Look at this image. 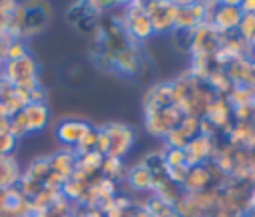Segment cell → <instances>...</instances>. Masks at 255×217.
Here are the masks:
<instances>
[{
	"label": "cell",
	"instance_id": "7a4b0ae2",
	"mask_svg": "<svg viewBox=\"0 0 255 217\" xmlns=\"http://www.w3.org/2000/svg\"><path fill=\"white\" fill-rule=\"evenodd\" d=\"M227 181V177L213 165V163H203V165H193L187 169V175L181 183L183 193H197L203 189L211 187H221Z\"/></svg>",
	"mask_w": 255,
	"mask_h": 217
},
{
	"label": "cell",
	"instance_id": "b9f144b4",
	"mask_svg": "<svg viewBox=\"0 0 255 217\" xmlns=\"http://www.w3.org/2000/svg\"><path fill=\"white\" fill-rule=\"evenodd\" d=\"M128 217H151V215H149V211L145 209L143 201H139V203H135V205L131 207V211L128 213Z\"/></svg>",
	"mask_w": 255,
	"mask_h": 217
},
{
	"label": "cell",
	"instance_id": "277c9868",
	"mask_svg": "<svg viewBox=\"0 0 255 217\" xmlns=\"http://www.w3.org/2000/svg\"><path fill=\"white\" fill-rule=\"evenodd\" d=\"M183 113L175 108V106H169V108H163L159 111H151V113H143V125H145V131L155 137V139H163L173 127L179 125Z\"/></svg>",
	"mask_w": 255,
	"mask_h": 217
},
{
	"label": "cell",
	"instance_id": "f5cc1de1",
	"mask_svg": "<svg viewBox=\"0 0 255 217\" xmlns=\"http://www.w3.org/2000/svg\"><path fill=\"white\" fill-rule=\"evenodd\" d=\"M207 217H211V215H207Z\"/></svg>",
	"mask_w": 255,
	"mask_h": 217
},
{
	"label": "cell",
	"instance_id": "d6986e66",
	"mask_svg": "<svg viewBox=\"0 0 255 217\" xmlns=\"http://www.w3.org/2000/svg\"><path fill=\"white\" fill-rule=\"evenodd\" d=\"M48 159H50L52 173H56L64 181L74 175V171H76V159H78V155L74 153V149H62V151H58L54 155H48Z\"/></svg>",
	"mask_w": 255,
	"mask_h": 217
},
{
	"label": "cell",
	"instance_id": "f546056e",
	"mask_svg": "<svg viewBox=\"0 0 255 217\" xmlns=\"http://www.w3.org/2000/svg\"><path fill=\"white\" fill-rule=\"evenodd\" d=\"M199 24L189 8V2H177V14H175V28L179 30H195Z\"/></svg>",
	"mask_w": 255,
	"mask_h": 217
},
{
	"label": "cell",
	"instance_id": "836d02e7",
	"mask_svg": "<svg viewBox=\"0 0 255 217\" xmlns=\"http://www.w3.org/2000/svg\"><path fill=\"white\" fill-rule=\"evenodd\" d=\"M96 139H98V127H92L90 133L74 147V153L82 155V153H88V151H96Z\"/></svg>",
	"mask_w": 255,
	"mask_h": 217
},
{
	"label": "cell",
	"instance_id": "9c48e42d",
	"mask_svg": "<svg viewBox=\"0 0 255 217\" xmlns=\"http://www.w3.org/2000/svg\"><path fill=\"white\" fill-rule=\"evenodd\" d=\"M241 8H239V2H219L215 12H213V18H211V26L221 34V36H227V34H235L237 28H239V22H241Z\"/></svg>",
	"mask_w": 255,
	"mask_h": 217
},
{
	"label": "cell",
	"instance_id": "e575fe53",
	"mask_svg": "<svg viewBox=\"0 0 255 217\" xmlns=\"http://www.w3.org/2000/svg\"><path fill=\"white\" fill-rule=\"evenodd\" d=\"M163 163H165V167L185 165V153H183V149H169V147L163 145Z\"/></svg>",
	"mask_w": 255,
	"mask_h": 217
},
{
	"label": "cell",
	"instance_id": "8d00e7d4",
	"mask_svg": "<svg viewBox=\"0 0 255 217\" xmlns=\"http://www.w3.org/2000/svg\"><path fill=\"white\" fill-rule=\"evenodd\" d=\"M28 54V48H26V42L24 40H12V44L8 46V52H6V62H12V60H20Z\"/></svg>",
	"mask_w": 255,
	"mask_h": 217
},
{
	"label": "cell",
	"instance_id": "52a82bcc",
	"mask_svg": "<svg viewBox=\"0 0 255 217\" xmlns=\"http://www.w3.org/2000/svg\"><path fill=\"white\" fill-rule=\"evenodd\" d=\"M2 78L8 80L12 86H20V84H26V82H32V80H40L38 78V62H36V58L26 54L20 60L4 62Z\"/></svg>",
	"mask_w": 255,
	"mask_h": 217
},
{
	"label": "cell",
	"instance_id": "8992f818",
	"mask_svg": "<svg viewBox=\"0 0 255 217\" xmlns=\"http://www.w3.org/2000/svg\"><path fill=\"white\" fill-rule=\"evenodd\" d=\"M102 127H104V131H106V135L110 139L108 155L124 159L131 151V147L135 143V131L126 123H108V125H102Z\"/></svg>",
	"mask_w": 255,
	"mask_h": 217
},
{
	"label": "cell",
	"instance_id": "83f0119b",
	"mask_svg": "<svg viewBox=\"0 0 255 217\" xmlns=\"http://www.w3.org/2000/svg\"><path fill=\"white\" fill-rule=\"evenodd\" d=\"M143 205H145V209L149 211L151 217H179L173 205H167V203L159 201V199L153 197L151 193L143 199Z\"/></svg>",
	"mask_w": 255,
	"mask_h": 217
},
{
	"label": "cell",
	"instance_id": "6da1fadb",
	"mask_svg": "<svg viewBox=\"0 0 255 217\" xmlns=\"http://www.w3.org/2000/svg\"><path fill=\"white\" fill-rule=\"evenodd\" d=\"M124 10V20H122V26H124V32L126 36L135 42V44H141L145 40H149L153 34V28H151V22L145 14V2L137 0V2H126L122 6Z\"/></svg>",
	"mask_w": 255,
	"mask_h": 217
},
{
	"label": "cell",
	"instance_id": "9a60e30c",
	"mask_svg": "<svg viewBox=\"0 0 255 217\" xmlns=\"http://www.w3.org/2000/svg\"><path fill=\"white\" fill-rule=\"evenodd\" d=\"M219 133H223L231 123H233V109L227 102V98H213V102L207 106L205 115H203Z\"/></svg>",
	"mask_w": 255,
	"mask_h": 217
},
{
	"label": "cell",
	"instance_id": "c3c4849f",
	"mask_svg": "<svg viewBox=\"0 0 255 217\" xmlns=\"http://www.w3.org/2000/svg\"><path fill=\"white\" fill-rule=\"evenodd\" d=\"M237 217H255V211H243V213H239Z\"/></svg>",
	"mask_w": 255,
	"mask_h": 217
},
{
	"label": "cell",
	"instance_id": "8fae6325",
	"mask_svg": "<svg viewBox=\"0 0 255 217\" xmlns=\"http://www.w3.org/2000/svg\"><path fill=\"white\" fill-rule=\"evenodd\" d=\"M112 62H114V72H118L122 76H135V74H139L145 60L141 56L139 44H129L124 50L112 54Z\"/></svg>",
	"mask_w": 255,
	"mask_h": 217
},
{
	"label": "cell",
	"instance_id": "d4e9b609",
	"mask_svg": "<svg viewBox=\"0 0 255 217\" xmlns=\"http://www.w3.org/2000/svg\"><path fill=\"white\" fill-rule=\"evenodd\" d=\"M50 171H52V169H50V159H48V155H46V157H36V159H32L30 165L26 167V171H24L22 175L44 185V181H46V177L50 175Z\"/></svg>",
	"mask_w": 255,
	"mask_h": 217
},
{
	"label": "cell",
	"instance_id": "816d5d0a",
	"mask_svg": "<svg viewBox=\"0 0 255 217\" xmlns=\"http://www.w3.org/2000/svg\"><path fill=\"white\" fill-rule=\"evenodd\" d=\"M251 123H253V125H255V113H253V117H251Z\"/></svg>",
	"mask_w": 255,
	"mask_h": 217
},
{
	"label": "cell",
	"instance_id": "ffe728a7",
	"mask_svg": "<svg viewBox=\"0 0 255 217\" xmlns=\"http://www.w3.org/2000/svg\"><path fill=\"white\" fill-rule=\"evenodd\" d=\"M20 177H22V169H20V163L16 161V157L14 155L0 157V191L16 187Z\"/></svg>",
	"mask_w": 255,
	"mask_h": 217
},
{
	"label": "cell",
	"instance_id": "4fadbf2b",
	"mask_svg": "<svg viewBox=\"0 0 255 217\" xmlns=\"http://www.w3.org/2000/svg\"><path fill=\"white\" fill-rule=\"evenodd\" d=\"M225 143L237 149H255V125L251 121H233L225 131H223Z\"/></svg>",
	"mask_w": 255,
	"mask_h": 217
},
{
	"label": "cell",
	"instance_id": "7c38bea8",
	"mask_svg": "<svg viewBox=\"0 0 255 217\" xmlns=\"http://www.w3.org/2000/svg\"><path fill=\"white\" fill-rule=\"evenodd\" d=\"M92 127L94 125H90L84 119H64L56 127V137L66 149H74L90 133Z\"/></svg>",
	"mask_w": 255,
	"mask_h": 217
},
{
	"label": "cell",
	"instance_id": "74e56055",
	"mask_svg": "<svg viewBox=\"0 0 255 217\" xmlns=\"http://www.w3.org/2000/svg\"><path fill=\"white\" fill-rule=\"evenodd\" d=\"M187 165H177V167H165V177L171 181V183H175V185H179L181 187V183H183V179H185V175H187Z\"/></svg>",
	"mask_w": 255,
	"mask_h": 217
},
{
	"label": "cell",
	"instance_id": "bcb514c9",
	"mask_svg": "<svg viewBox=\"0 0 255 217\" xmlns=\"http://www.w3.org/2000/svg\"><path fill=\"white\" fill-rule=\"evenodd\" d=\"M2 133H10V117L0 115V135Z\"/></svg>",
	"mask_w": 255,
	"mask_h": 217
},
{
	"label": "cell",
	"instance_id": "5b68a950",
	"mask_svg": "<svg viewBox=\"0 0 255 217\" xmlns=\"http://www.w3.org/2000/svg\"><path fill=\"white\" fill-rule=\"evenodd\" d=\"M26 16H24V26L20 32V40H28L40 32H44V28L50 22L52 16V6L48 2H22Z\"/></svg>",
	"mask_w": 255,
	"mask_h": 217
},
{
	"label": "cell",
	"instance_id": "7402d4cb",
	"mask_svg": "<svg viewBox=\"0 0 255 217\" xmlns=\"http://www.w3.org/2000/svg\"><path fill=\"white\" fill-rule=\"evenodd\" d=\"M215 62H213V56H201V54H191V62H189V76L195 78L197 82L205 84V80L209 78V74L215 70Z\"/></svg>",
	"mask_w": 255,
	"mask_h": 217
},
{
	"label": "cell",
	"instance_id": "4316f807",
	"mask_svg": "<svg viewBox=\"0 0 255 217\" xmlns=\"http://www.w3.org/2000/svg\"><path fill=\"white\" fill-rule=\"evenodd\" d=\"M100 175L108 177V179H114V181H120L126 177V165H124V159L120 157H104V163H102V169H100Z\"/></svg>",
	"mask_w": 255,
	"mask_h": 217
},
{
	"label": "cell",
	"instance_id": "3957f363",
	"mask_svg": "<svg viewBox=\"0 0 255 217\" xmlns=\"http://www.w3.org/2000/svg\"><path fill=\"white\" fill-rule=\"evenodd\" d=\"M145 14L151 22L153 34H169L175 28L177 2L171 0H151L145 2Z\"/></svg>",
	"mask_w": 255,
	"mask_h": 217
},
{
	"label": "cell",
	"instance_id": "681fc988",
	"mask_svg": "<svg viewBox=\"0 0 255 217\" xmlns=\"http://www.w3.org/2000/svg\"><path fill=\"white\" fill-rule=\"evenodd\" d=\"M251 50H253V58H255V40L251 42Z\"/></svg>",
	"mask_w": 255,
	"mask_h": 217
},
{
	"label": "cell",
	"instance_id": "f1b7e54d",
	"mask_svg": "<svg viewBox=\"0 0 255 217\" xmlns=\"http://www.w3.org/2000/svg\"><path fill=\"white\" fill-rule=\"evenodd\" d=\"M253 94H255V92H253L251 88L239 84V86H233V88H231V92H229V96H227V102H229L231 109L243 108V106H251Z\"/></svg>",
	"mask_w": 255,
	"mask_h": 217
},
{
	"label": "cell",
	"instance_id": "f35d334b",
	"mask_svg": "<svg viewBox=\"0 0 255 217\" xmlns=\"http://www.w3.org/2000/svg\"><path fill=\"white\" fill-rule=\"evenodd\" d=\"M18 145V139L10 133H2L0 135V157H6V155H12L14 149Z\"/></svg>",
	"mask_w": 255,
	"mask_h": 217
},
{
	"label": "cell",
	"instance_id": "e0dca14e",
	"mask_svg": "<svg viewBox=\"0 0 255 217\" xmlns=\"http://www.w3.org/2000/svg\"><path fill=\"white\" fill-rule=\"evenodd\" d=\"M20 117L26 125V131L28 133H36V131H42L48 121H50V109L46 104H28L22 111H20Z\"/></svg>",
	"mask_w": 255,
	"mask_h": 217
},
{
	"label": "cell",
	"instance_id": "f6af8a7d",
	"mask_svg": "<svg viewBox=\"0 0 255 217\" xmlns=\"http://www.w3.org/2000/svg\"><path fill=\"white\" fill-rule=\"evenodd\" d=\"M239 8L243 14H255V0H247V2H239Z\"/></svg>",
	"mask_w": 255,
	"mask_h": 217
},
{
	"label": "cell",
	"instance_id": "d590c367",
	"mask_svg": "<svg viewBox=\"0 0 255 217\" xmlns=\"http://www.w3.org/2000/svg\"><path fill=\"white\" fill-rule=\"evenodd\" d=\"M177 127L191 139V137L199 135V117H195V115H183Z\"/></svg>",
	"mask_w": 255,
	"mask_h": 217
},
{
	"label": "cell",
	"instance_id": "ee69618b",
	"mask_svg": "<svg viewBox=\"0 0 255 217\" xmlns=\"http://www.w3.org/2000/svg\"><path fill=\"white\" fill-rule=\"evenodd\" d=\"M245 211H255V185H251V187H249V195H247Z\"/></svg>",
	"mask_w": 255,
	"mask_h": 217
},
{
	"label": "cell",
	"instance_id": "60d3db41",
	"mask_svg": "<svg viewBox=\"0 0 255 217\" xmlns=\"http://www.w3.org/2000/svg\"><path fill=\"white\" fill-rule=\"evenodd\" d=\"M199 135H205V137H213V139H217V135H219V131L205 119V117H199Z\"/></svg>",
	"mask_w": 255,
	"mask_h": 217
},
{
	"label": "cell",
	"instance_id": "cb8c5ba5",
	"mask_svg": "<svg viewBox=\"0 0 255 217\" xmlns=\"http://www.w3.org/2000/svg\"><path fill=\"white\" fill-rule=\"evenodd\" d=\"M88 185H90V181H82V179L70 177V179L64 181L60 193H62V197L66 201H70L74 205H80L82 199H84V195H86V191H88Z\"/></svg>",
	"mask_w": 255,
	"mask_h": 217
},
{
	"label": "cell",
	"instance_id": "5bb4252c",
	"mask_svg": "<svg viewBox=\"0 0 255 217\" xmlns=\"http://www.w3.org/2000/svg\"><path fill=\"white\" fill-rule=\"evenodd\" d=\"M169 106H175V100H173V88H171V82H159V84H153L145 96H143V113H151V111H159L163 108H169Z\"/></svg>",
	"mask_w": 255,
	"mask_h": 217
},
{
	"label": "cell",
	"instance_id": "30bf717a",
	"mask_svg": "<svg viewBox=\"0 0 255 217\" xmlns=\"http://www.w3.org/2000/svg\"><path fill=\"white\" fill-rule=\"evenodd\" d=\"M223 36L211 26V24H199L193 30V40H191V54H201V56H215L217 50L221 48ZM189 54V56H191Z\"/></svg>",
	"mask_w": 255,
	"mask_h": 217
},
{
	"label": "cell",
	"instance_id": "d6a6232c",
	"mask_svg": "<svg viewBox=\"0 0 255 217\" xmlns=\"http://www.w3.org/2000/svg\"><path fill=\"white\" fill-rule=\"evenodd\" d=\"M163 145L165 147H169V149H183L185 145H187V141H189V137L179 129V127H173L163 139Z\"/></svg>",
	"mask_w": 255,
	"mask_h": 217
},
{
	"label": "cell",
	"instance_id": "ac0fdd59",
	"mask_svg": "<svg viewBox=\"0 0 255 217\" xmlns=\"http://www.w3.org/2000/svg\"><path fill=\"white\" fill-rule=\"evenodd\" d=\"M102 163H104V155H102V153H98V151L82 153V155H78V159H76V171H74L72 177L82 179V181H92L94 177L100 175Z\"/></svg>",
	"mask_w": 255,
	"mask_h": 217
},
{
	"label": "cell",
	"instance_id": "ba28073f",
	"mask_svg": "<svg viewBox=\"0 0 255 217\" xmlns=\"http://www.w3.org/2000/svg\"><path fill=\"white\" fill-rule=\"evenodd\" d=\"M219 141L213 137H205V135H195L187 141V145L183 147L185 153V165L193 167V165H203L209 163L217 151Z\"/></svg>",
	"mask_w": 255,
	"mask_h": 217
},
{
	"label": "cell",
	"instance_id": "ab89813d",
	"mask_svg": "<svg viewBox=\"0 0 255 217\" xmlns=\"http://www.w3.org/2000/svg\"><path fill=\"white\" fill-rule=\"evenodd\" d=\"M96 151L98 153H102L104 157L108 155V151H110V139H108V135H106V131H104V127H98V139H96Z\"/></svg>",
	"mask_w": 255,
	"mask_h": 217
},
{
	"label": "cell",
	"instance_id": "7dc6e473",
	"mask_svg": "<svg viewBox=\"0 0 255 217\" xmlns=\"http://www.w3.org/2000/svg\"><path fill=\"white\" fill-rule=\"evenodd\" d=\"M4 34H8V18L0 16V36H4Z\"/></svg>",
	"mask_w": 255,
	"mask_h": 217
},
{
	"label": "cell",
	"instance_id": "2e32d148",
	"mask_svg": "<svg viewBox=\"0 0 255 217\" xmlns=\"http://www.w3.org/2000/svg\"><path fill=\"white\" fill-rule=\"evenodd\" d=\"M126 183L133 193H151L155 185V175L151 173L149 167H145L141 161L135 163L133 167L126 169Z\"/></svg>",
	"mask_w": 255,
	"mask_h": 217
},
{
	"label": "cell",
	"instance_id": "44dd1931",
	"mask_svg": "<svg viewBox=\"0 0 255 217\" xmlns=\"http://www.w3.org/2000/svg\"><path fill=\"white\" fill-rule=\"evenodd\" d=\"M151 195H153V197H157L159 201H163V203H167V205H173V207H175V203L179 201V197L183 195V191H181V187H179V185L171 183L165 175H161V177H155V185H153Z\"/></svg>",
	"mask_w": 255,
	"mask_h": 217
},
{
	"label": "cell",
	"instance_id": "f907efd6",
	"mask_svg": "<svg viewBox=\"0 0 255 217\" xmlns=\"http://www.w3.org/2000/svg\"><path fill=\"white\" fill-rule=\"evenodd\" d=\"M251 108L255 109V94H253V100H251Z\"/></svg>",
	"mask_w": 255,
	"mask_h": 217
},
{
	"label": "cell",
	"instance_id": "4dcf8cb0",
	"mask_svg": "<svg viewBox=\"0 0 255 217\" xmlns=\"http://www.w3.org/2000/svg\"><path fill=\"white\" fill-rule=\"evenodd\" d=\"M169 38H171V44H173L175 52H179V54H191L193 30H179V28H173V30L169 32Z\"/></svg>",
	"mask_w": 255,
	"mask_h": 217
},
{
	"label": "cell",
	"instance_id": "484cf974",
	"mask_svg": "<svg viewBox=\"0 0 255 217\" xmlns=\"http://www.w3.org/2000/svg\"><path fill=\"white\" fill-rule=\"evenodd\" d=\"M249 62H251V58H237V60H233V62L227 64L225 72H227L229 80L233 82V86H239V84L245 86V78H247V70H249Z\"/></svg>",
	"mask_w": 255,
	"mask_h": 217
},
{
	"label": "cell",
	"instance_id": "1f68e13d",
	"mask_svg": "<svg viewBox=\"0 0 255 217\" xmlns=\"http://www.w3.org/2000/svg\"><path fill=\"white\" fill-rule=\"evenodd\" d=\"M237 36L243 38L245 42H253L255 40V14H243L239 28H237Z\"/></svg>",
	"mask_w": 255,
	"mask_h": 217
},
{
	"label": "cell",
	"instance_id": "7bdbcfd3",
	"mask_svg": "<svg viewBox=\"0 0 255 217\" xmlns=\"http://www.w3.org/2000/svg\"><path fill=\"white\" fill-rule=\"evenodd\" d=\"M245 86L251 88L255 92V58H251L249 62V70H247V78H245Z\"/></svg>",
	"mask_w": 255,
	"mask_h": 217
},
{
	"label": "cell",
	"instance_id": "603a6c76",
	"mask_svg": "<svg viewBox=\"0 0 255 217\" xmlns=\"http://www.w3.org/2000/svg\"><path fill=\"white\" fill-rule=\"evenodd\" d=\"M205 86H207L217 98H227L229 92H231V88H233V82L229 80V76H227V72H225L223 68H215V70L209 74V78L205 80Z\"/></svg>",
	"mask_w": 255,
	"mask_h": 217
}]
</instances>
